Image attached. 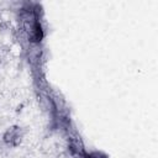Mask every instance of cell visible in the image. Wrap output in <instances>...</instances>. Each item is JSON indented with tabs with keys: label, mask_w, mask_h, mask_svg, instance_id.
Masks as SVG:
<instances>
[{
	"label": "cell",
	"mask_w": 158,
	"mask_h": 158,
	"mask_svg": "<svg viewBox=\"0 0 158 158\" xmlns=\"http://www.w3.org/2000/svg\"><path fill=\"white\" fill-rule=\"evenodd\" d=\"M40 21L36 19V17H30V19H26V20H23L22 21V30H23V32L27 35V33H30L35 27H36V25Z\"/></svg>",
	"instance_id": "3"
},
{
	"label": "cell",
	"mask_w": 158,
	"mask_h": 158,
	"mask_svg": "<svg viewBox=\"0 0 158 158\" xmlns=\"http://www.w3.org/2000/svg\"><path fill=\"white\" fill-rule=\"evenodd\" d=\"M10 28V22L9 21H0V32H5Z\"/></svg>",
	"instance_id": "5"
},
{
	"label": "cell",
	"mask_w": 158,
	"mask_h": 158,
	"mask_svg": "<svg viewBox=\"0 0 158 158\" xmlns=\"http://www.w3.org/2000/svg\"><path fill=\"white\" fill-rule=\"evenodd\" d=\"M43 38H44V30H43L41 22H38L36 25V27L30 33L26 35V40L30 44H40Z\"/></svg>",
	"instance_id": "1"
},
{
	"label": "cell",
	"mask_w": 158,
	"mask_h": 158,
	"mask_svg": "<svg viewBox=\"0 0 158 158\" xmlns=\"http://www.w3.org/2000/svg\"><path fill=\"white\" fill-rule=\"evenodd\" d=\"M22 141H23V135L22 133H20V135H16L14 138H12V141H11V147H19L21 143H22Z\"/></svg>",
	"instance_id": "4"
},
{
	"label": "cell",
	"mask_w": 158,
	"mask_h": 158,
	"mask_svg": "<svg viewBox=\"0 0 158 158\" xmlns=\"http://www.w3.org/2000/svg\"><path fill=\"white\" fill-rule=\"evenodd\" d=\"M20 133L23 135L22 128H21L19 125H11V126L7 127V128L5 130V132L2 133V142L6 143V144H10L11 141H12V138H14L16 135H20Z\"/></svg>",
	"instance_id": "2"
},
{
	"label": "cell",
	"mask_w": 158,
	"mask_h": 158,
	"mask_svg": "<svg viewBox=\"0 0 158 158\" xmlns=\"http://www.w3.org/2000/svg\"><path fill=\"white\" fill-rule=\"evenodd\" d=\"M22 109H23V104L21 102L20 105H17V106H16V110H15V111H16V114H19V112H21V111H22Z\"/></svg>",
	"instance_id": "6"
}]
</instances>
